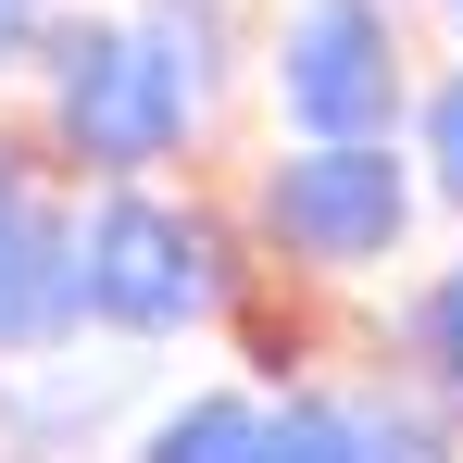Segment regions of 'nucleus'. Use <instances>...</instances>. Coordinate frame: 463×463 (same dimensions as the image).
Segmentation results:
<instances>
[{"instance_id": "1", "label": "nucleus", "mask_w": 463, "mask_h": 463, "mask_svg": "<svg viewBox=\"0 0 463 463\" xmlns=\"http://www.w3.org/2000/svg\"><path fill=\"white\" fill-rule=\"evenodd\" d=\"M88 301L113 313V326H175V313L201 301V238L163 226L151 201H113L88 226Z\"/></svg>"}, {"instance_id": "2", "label": "nucleus", "mask_w": 463, "mask_h": 463, "mask_svg": "<svg viewBox=\"0 0 463 463\" xmlns=\"http://www.w3.org/2000/svg\"><path fill=\"white\" fill-rule=\"evenodd\" d=\"M63 126L100 163H151L175 126V63L126 51V38H76V76H63Z\"/></svg>"}, {"instance_id": "3", "label": "nucleus", "mask_w": 463, "mask_h": 463, "mask_svg": "<svg viewBox=\"0 0 463 463\" xmlns=\"http://www.w3.org/2000/svg\"><path fill=\"white\" fill-rule=\"evenodd\" d=\"M276 226H301L313 250H364V238L401 226V188H388V163L338 151V163H301V175H276Z\"/></svg>"}, {"instance_id": "4", "label": "nucleus", "mask_w": 463, "mask_h": 463, "mask_svg": "<svg viewBox=\"0 0 463 463\" xmlns=\"http://www.w3.org/2000/svg\"><path fill=\"white\" fill-rule=\"evenodd\" d=\"M76 301H88V263H63V238H51V226L0 213V351L38 338V326H63Z\"/></svg>"}, {"instance_id": "5", "label": "nucleus", "mask_w": 463, "mask_h": 463, "mask_svg": "<svg viewBox=\"0 0 463 463\" xmlns=\"http://www.w3.org/2000/svg\"><path fill=\"white\" fill-rule=\"evenodd\" d=\"M151 463H263V426H250L238 401H201V413H175V426H163Z\"/></svg>"}, {"instance_id": "6", "label": "nucleus", "mask_w": 463, "mask_h": 463, "mask_svg": "<svg viewBox=\"0 0 463 463\" xmlns=\"http://www.w3.org/2000/svg\"><path fill=\"white\" fill-rule=\"evenodd\" d=\"M439 351H451V376H463V276L439 288Z\"/></svg>"}, {"instance_id": "7", "label": "nucleus", "mask_w": 463, "mask_h": 463, "mask_svg": "<svg viewBox=\"0 0 463 463\" xmlns=\"http://www.w3.org/2000/svg\"><path fill=\"white\" fill-rule=\"evenodd\" d=\"M439 138H451V175H463V88H451V113H439Z\"/></svg>"}, {"instance_id": "8", "label": "nucleus", "mask_w": 463, "mask_h": 463, "mask_svg": "<svg viewBox=\"0 0 463 463\" xmlns=\"http://www.w3.org/2000/svg\"><path fill=\"white\" fill-rule=\"evenodd\" d=\"M25 13H38V0H0V51H13V38H25Z\"/></svg>"}]
</instances>
